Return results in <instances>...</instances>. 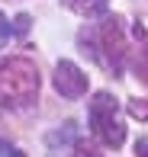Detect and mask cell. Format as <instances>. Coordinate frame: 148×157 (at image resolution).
Returning a JSON list of instances; mask_svg holds the SVG:
<instances>
[{
    "label": "cell",
    "mask_w": 148,
    "mask_h": 157,
    "mask_svg": "<svg viewBox=\"0 0 148 157\" xmlns=\"http://www.w3.org/2000/svg\"><path fill=\"white\" fill-rule=\"evenodd\" d=\"M0 96L10 103H29L39 96V67L29 58L0 61Z\"/></svg>",
    "instance_id": "6da1fadb"
},
{
    "label": "cell",
    "mask_w": 148,
    "mask_h": 157,
    "mask_svg": "<svg viewBox=\"0 0 148 157\" xmlns=\"http://www.w3.org/2000/svg\"><path fill=\"white\" fill-rule=\"evenodd\" d=\"M87 116H90V132H94L106 147H122V141H126V125H122V119H119V103H116V96L97 93L94 99H90Z\"/></svg>",
    "instance_id": "7a4b0ae2"
},
{
    "label": "cell",
    "mask_w": 148,
    "mask_h": 157,
    "mask_svg": "<svg viewBox=\"0 0 148 157\" xmlns=\"http://www.w3.org/2000/svg\"><path fill=\"white\" fill-rule=\"evenodd\" d=\"M100 48H103V61L113 74L122 71L126 61V32H122V19L119 16H106L100 26Z\"/></svg>",
    "instance_id": "3957f363"
},
{
    "label": "cell",
    "mask_w": 148,
    "mask_h": 157,
    "mask_svg": "<svg viewBox=\"0 0 148 157\" xmlns=\"http://www.w3.org/2000/svg\"><path fill=\"white\" fill-rule=\"evenodd\" d=\"M52 83L65 99H81L87 93V87H90V77L74 61H58L55 64V74H52Z\"/></svg>",
    "instance_id": "277c9868"
},
{
    "label": "cell",
    "mask_w": 148,
    "mask_h": 157,
    "mask_svg": "<svg viewBox=\"0 0 148 157\" xmlns=\"http://www.w3.org/2000/svg\"><path fill=\"white\" fill-rule=\"evenodd\" d=\"M61 3L68 6V10H74L77 16L84 19H94V16H103L110 6V0H61Z\"/></svg>",
    "instance_id": "5b68a950"
},
{
    "label": "cell",
    "mask_w": 148,
    "mask_h": 157,
    "mask_svg": "<svg viewBox=\"0 0 148 157\" xmlns=\"http://www.w3.org/2000/svg\"><path fill=\"white\" fill-rule=\"evenodd\" d=\"M135 77H138V83L142 87H148V42H145V48L135 55Z\"/></svg>",
    "instance_id": "8992f818"
},
{
    "label": "cell",
    "mask_w": 148,
    "mask_h": 157,
    "mask_svg": "<svg viewBox=\"0 0 148 157\" xmlns=\"http://www.w3.org/2000/svg\"><path fill=\"white\" fill-rule=\"evenodd\" d=\"M29 23H32L29 13H19V16L13 19V32H16V35H26V32H29Z\"/></svg>",
    "instance_id": "52a82bcc"
},
{
    "label": "cell",
    "mask_w": 148,
    "mask_h": 157,
    "mask_svg": "<svg viewBox=\"0 0 148 157\" xmlns=\"http://www.w3.org/2000/svg\"><path fill=\"white\" fill-rule=\"evenodd\" d=\"M129 112L138 116V119H148V103H145V99H132V103H129Z\"/></svg>",
    "instance_id": "ba28073f"
},
{
    "label": "cell",
    "mask_w": 148,
    "mask_h": 157,
    "mask_svg": "<svg viewBox=\"0 0 148 157\" xmlns=\"http://www.w3.org/2000/svg\"><path fill=\"white\" fill-rule=\"evenodd\" d=\"M0 157H23V151H19L16 144H10V141L0 138Z\"/></svg>",
    "instance_id": "9c48e42d"
},
{
    "label": "cell",
    "mask_w": 148,
    "mask_h": 157,
    "mask_svg": "<svg viewBox=\"0 0 148 157\" xmlns=\"http://www.w3.org/2000/svg\"><path fill=\"white\" fill-rule=\"evenodd\" d=\"M10 32H13V29H10V19H6L3 13H0V48L6 45V39H10Z\"/></svg>",
    "instance_id": "30bf717a"
},
{
    "label": "cell",
    "mask_w": 148,
    "mask_h": 157,
    "mask_svg": "<svg viewBox=\"0 0 148 157\" xmlns=\"http://www.w3.org/2000/svg\"><path fill=\"white\" fill-rule=\"evenodd\" d=\"M74 157H97V151L90 144H74Z\"/></svg>",
    "instance_id": "8fae6325"
},
{
    "label": "cell",
    "mask_w": 148,
    "mask_h": 157,
    "mask_svg": "<svg viewBox=\"0 0 148 157\" xmlns=\"http://www.w3.org/2000/svg\"><path fill=\"white\" fill-rule=\"evenodd\" d=\"M135 157H148V138H138L135 141Z\"/></svg>",
    "instance_id": "7c38bea8"
}]
</instances>
